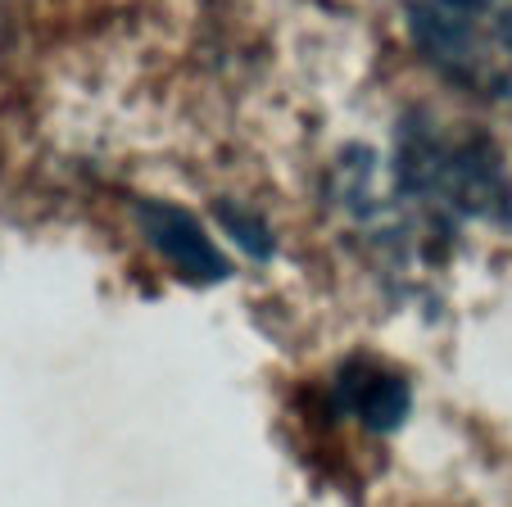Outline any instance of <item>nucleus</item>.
Returning <instances> with one entry per match:
<instances>
[{"label":"nucleus","instance_id":"obj_1","mask_svg":"<svg viewBox=\"0 0 512 507\" xmlns=\"http://www.w3.org/2000/svg\"><path fill=\"white\" fill-rule=\"evenodd\" d=\"M395 186L435 218L512 227V177L481 132H458L413 114L395 141Z\"/></svg>","mask_w":512,"mask_h":507},{"label":"nucleus","instance_id":"obj_2","mask_svg":"<svg viewBox=\"0 0 512 507\" xmlns=\"http://www.w3.org/2000/svg\"><path fill=\"white\" fill-rule=\"evenodd\" d=\"M413 46L481 100H512V0H404Z\"/></svg>","mask_w":512,"mask_h":507},{"label":"nucleus","instance_id":"obj_3","mask_svg":"<svg viewBox=\"0 0 512 507\" xmlns=\"http://www.w3.org/2000/svg\"><path fill=\"white\" fill-rule=\"evenodd\" d=\"M331 394H336V403L349 417H358L377 435L404 426L408 403H413V390H408L404 376H399L395 367L372 363V358H349V363H340Z\"/></svg>","mask_w":512,"mask_h":507},{"label":"nucleus","instance_id":"obj_4","mask_svg":"<svg viewBox=\"0 0 512 507\" xmlns=\"http://www.w3.org/2000/svg\"><path fill=\"white\" fill-rule=\"evenodd\" d=\"M141 222H145V236L155 240V249L177 268V277L195 281V286H213V281L232 277L227 259L218 254V245L204 236V227L186 209L145 200L141 204Z\"/></svg>","mask_w":512,"mask_h":507},{"label":"nucleus","instance_id":"obj_5","mask_svg":"<svg viewBox=\"0 0 512 507\" xmlns=\"http://www.w3.org/2000/svg\"><path fill=\"white\" fill-rule=\"evenodd\" d=\"M218 218L227 222V231H232L236 240H241L245 249H250L254 259H268L272 254V236H268V227H263L259 218H250V213H241L236 204H218Z\"/></svg>","mask_w":512,"mask_h":507}]
</instances>
